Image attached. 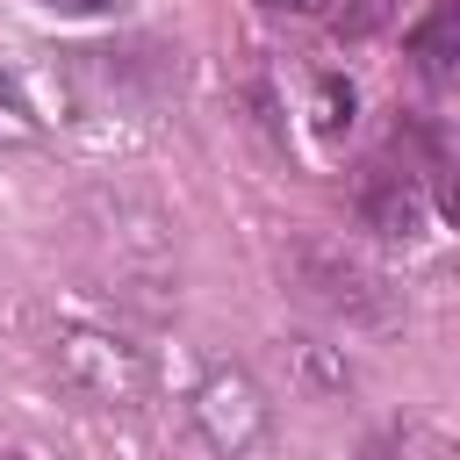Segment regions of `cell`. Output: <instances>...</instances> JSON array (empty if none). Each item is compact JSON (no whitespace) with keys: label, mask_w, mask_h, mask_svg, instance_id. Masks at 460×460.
Returning <instances> with one entry per match:
<instances>
[{"label":"cell","mask_w":460,"mask_h":460,"mask_svg":"<svg viewBox=\"0 0 460 460\" xmlns=\"http://www.w3.org/2000/svg\"><path fill=\"white\" fill-rule=\"evenodd\" d=\"M29 338H36L43 374L72 402H86V410H144L151 402L158 374H151V352L137 345L129 323L101 316L86 302H43L36 323H29Z\"/></svg>","instance_id":"6da1fadb"},{"label":"cell","mask_w":460,"mask_h":460,"mask_svg":"<svg viewBox=\"0 0 460 460\" xmlns=\"http://www.w3.org/2000/svg\"><path fill=\"white\" fill-rule=\"evenodd\" d=\"M79 230H86V259H93L101 295H115L122 309H151V316L180 302V244H172V223L151 201L93 194Z\"/></svg>","instance_id":"7a4b0ae2"},{"label":"cell","mask_w":460,"mask_h":460,"mask_svg":"<svg viewBox=\"0 0 460 460\" xmlns=\"http://www.w3.org/2000/svg\"><path fill=\"white\" fill-rule=\"evenodd\" d=\"M280 280L316 309V316H331V323H345V331H381V323H395V288L381 280V266H367L352 244H338V237H295L288 252H280Z\"/></svg>","instance_id":"3957f363"},{"label":"cell","mask_w":460,"mask_h":460,"mask_svg":"<svg viewBox=\"0 0 460 460\" xmlns=\"http://www.w3.org/2000/svg\"><path fill=\"white\" fill-rule=\"evenodd\" d=\"M187 424L216 460H252L273 438V395L259 388L252 367L237 359H208L187 388Z\"/></svg>","instance_id":"277c9868"},{"label":"cell","mask_w":460,"mask_h":460,"mask_svg":"<svg viewBox=\"0 0 460 460\" xmlns=\"http://www.w3.org/2000/svg\"><path fill=\"white\" fill-rule=\"evenodd\" d=\"M352 216L388 244H424L438 223V201H431V180L417 165H374L352 194Z\"/></svg>","instance_id":"5b68a950"},{"label":"cell","mask_w":460,"mask_h":460,"mask_svg":"<svg viewBox=\"0 0 460 460\" xmlns=\"http://www.w3.org/2000/svg\"><path fill=\"white\" fill-rule=\"evenodd\" d=\"M402 50H410L417 79L446 86V79L460 72V7H453V0H431V7H424V22H410Z\"/></svg>","instance_id":"8992f818"},{"label":"cell","mask_w":460,"mask_h":460,"mask_svg":"<svg viewBox=\"0 0 460 460\" xmlns=\"http://www.w3.org/2000/svg\"><path fill=\"white\" fill-rule=\"evenodd\" d=\"M359 460H460V446H453V431L431 424V417H395L388 431H374V438L359 446Z\"/></svg>","instance_id":"52a82bcc"},{"label":"cell","mask_w":460,"mask_h":460,"mask_svg":"<svg viewBox=\"0 0 460 460\" xmlns=\"http://www.w3.org/2000/svg\"><path fill=\"white\" fill-rule=\"evenodd\" d=\"M36 144H43V115H36V101H29V86H22V72L0 58V158L36 151Z\"/></svg>","instance_id":"ba28073f"},{"label":"cell","mask_w":460,"mask_h":460,"mask_svg":"<svg viewBox=\"0 0 460 460\" xmlns=\"http://www.w3.org/2000/svg\"><path fill=\"white\" fill-rule=\"evenodd\" d=\"M309 93H316V101H309L316 129H323V137H345V129H352V108H359L352 79H338V72H316V79H309Z\"/></svg>","instance_id":"9c48e42d"},{"label":"cell","mask_w":460,"mask_h":460,"mask_svg":"<svg viewBox=\"0 0 460 460\" xmlns=\"http://www.w3.org/2000/svg\"><path fill=\"white\" fill-rule=\"evenodd\" d=\"M29 7H50V14H79V22H93V14H122V0H29Z\"/></svg>","instance_id":"30bf717a"},{"label":"cell","mask_w":460,"mask_h":460,"mask_svg":"<svg viewBox=\"0 0 460 460\" xmlns=\"http://www.w3.org/2000/svg\"><path fill=\"white\" fill-rule=\"evenodd\" d=\"M259 7H273V14H323L331 0H259Z\"/></svg>","instance_id":"8fae6325"}]
</instances>
